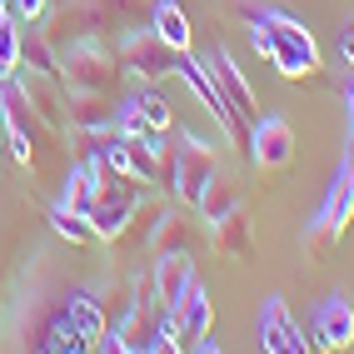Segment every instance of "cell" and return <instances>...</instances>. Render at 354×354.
<instances>
[{"mask_svg":"<svg viewBox=\"0 0 354 354\" xmlns=\"http://www.w3.org/2000/svg\"><path fill=\"white\" fill-rule=\"evenodd\" d=\"M215 180H220V155H215V145H205L200 135L180 130L175 160H170V195H175L185 209H195Z\"/></svg>","mask_w":354,"mask_h":354,"instance_id":"3957f363","label":"cell"},{"mask_svg":"<svg viewBox=\"0 0 354 354\" xmlns=\"http://www.w3.org/2000/svg\"><path fill=\"white\" fill-rule=\"evenodd\" d=\"M120 75H125L120 55H115L100 35H85V40H75L60 55V85L70 90V95H100V100H110L115 85H120Z\"/></svg>","mask_w":354,"mask_h":354,"instance_id":"6da1fadb","label":"cell"},{"mask_svg":"<svg viewBox=\"0 0 354 354\" xmlns=\"http://www.w3.org/2000/svg\"><path fill=\"white\" fill-rule=\"evenodd\" d=\"M259 344H265L270 354H310L315 349L310 339H304V329L290 319V310H285L279 295H270L265 304H259Z\"/></svg>","mask_w":354,"mask_h":354,"instance_id":"9c48e42d","label":"cell"},{"mask_svg":"<svg viewBox=\"0 0 354 354\" xmlns=\"http://www.w3.org/2000/svg\"><path fill=\"white\" fill-rule=\"evenodd\" d=\"M190 279H195L190 250H165V254H155V279H150V290H155V310H175Z\"/></svg>","mask_w":354,"mask_h":354,"instance_id":"7c38bea8","label":"cell"},{"mask_svg":"<svg viewBox=\"0 0 354 354\" xmlns=\"http://www.w3.org/2000/svg\"><path fill=\"white\" fill-rule=\"evenodd\" d=\"M50 230L60 234L65 245H95V225H90V215H80V209L70 205H50Z\"/></svg>","mask_w":354,"mask_h":354,"instance_id":"ffe728a7","label":"cell"},{"mask_svg":"<svg viewBox=\"0 0 354 354\" xmlns=\"http://www.w3.org/2000/svg\"><path fill=\"white\" fill-rule=\"evenodd\" d=\"M234 205H240V190H234L230 180H215V185L205 190V200H200L195 209H200V220H205V225H215L220 215H230Z\"/></svg>","mask_w":354,"mask_h":354,"instance_id":"cb8c5ba5","label":"cell"},{"mask_svg":"<svg viewBox=\"0 0 354 354\" xmlns=\"http://www.w3.org/2000/svg\"><path fill=\"white\" fill-rule=\"evenodd\" d=\"M259 20H265L270 35H274L270 65H274L285 80H315V75H319V45H315L310 26L295 20V15H285V10H259Z\"/></svg>","mask_w":354,"mask_h":354,"instance_id":"7a4b0ae2","label":"cell"},{"mask_svg":"<svg viewBox=\"0 0 354 354\" xmlns=\"http://www.w3.org/2000/svg\"><path fill=\"white\" fill-rule=\"evenodd\" d=\"M155 339V310L145 304V285H140V295L130 299V310L120 315V324H110V335H105V354H140V349H150Z\"/></svg>","mask_w":354,"mask_h":354,"instance_id":"ba28073f","label":"cell"},{"mask_svg":"<svg viewBox=\"0 0 354 354\" xmlns=\"http://www.w3.org/2000/svg\"><path fill=\"white\" fill-rule=\"evenodd\" d=\"M339 100H344V145L354 155V70L344 75V85H339Z\"/></svg>","mask_w":354,"mask_h":354,"instance_id":"f1b7e54d","label":"cell"},{"mask_svg":"<svg viewBox=\"0 0 354 354\" xmlns=\"http://www.w3.org/2000/svg\"><path fill=\"white\" fill-rule=\"evenodd\" d=\"M175 75H185V80H190V90H195V100L209 110V115H215V125H220V135L230 140V145H245V140H250V125L240 120V110H234L225 95H220V85L215 80H209L205 75V65L200 60H190V50H185L180 55V65H175Z\"/></svg>","mask_w":354,"mask_h":354,"instance_id":"52a82bcc","label":"cell"},{"mask_svg":"<svg viewBox=\"0 0 354 354\" xmlns=\"http://www.w3.org/2000/svg\"><path fill=\"white\" fill-rule=\"evenodd\" d=\"M175 315H180V324H185V339H205L209 329H215V304H209V295H205V285L200 279H190L185 285V295H180V304H175Z\"/></svg>","mask_w":354,"mask_h":354,"instance_id":"e0dca14e","label":"cell"},{"mask_svg":"<svg viewBox=\"0 0 354 354\" xmlns=\"http://www.w3.org/2000/svg\"><path fill=\"white\" fill-rule=\"evenodd\" d=\"M135 205H140V190H130V195H115V200H95V209H90L95 240H105V245H120V240H130Z\"/></svg>","mask_w":354,"mask_h":354,"instance_id":"9a60e30c","label":"cell"},{"mask_svg":"<svg viewBox=\"0 0 354 354\" xmlns=\"http://www.w3.org/2000/svg\"><path fill=\"white\" fill-rule=\"evenodd\" d=\"M0 130H6V115H0Z\"/></svg>","mask_w":354,"mask_h":354,"instance_id":"1f68e13d","label":"cell"},{"mask_svg":"<svg viewBox=\"0 0 354 354\" xmlns=\"http://www.w3.org/2000/svg\"><path fill=\"white\" fill-rule=\"evenodd\" d=\"M150 254H165V250H190V225H185L180 209H165L160 225L150 230V240H145Z\"/></svg>","mask_w":354,"mask_h":354,"instance_id":"44dd1931","label":"cell"},{"mask_svg":"<svg viewBox=\"0 0 354 354\" xmlns=\"http://www.w3.org/2000/svg\"><path fill=\"white\" fill-rule=\"evenodd\" d=\"M200 65H205V75L220 85V95H225L234 110H240V120L250 125L259 105H254V90H250V80H245V70L230 60V50H220V45H215V50H205V55H200Z\"/></svg>","mask_w":354,"mask_h":354,"instance_id":"30bf717a","label":"cell"},{"mask_svg":"<svg viewBox=\"0 0 354 354\" xmlns=\"http://www.w3.org/2000/svg\"><path fill=\"white\" fill-rule=\"evenodd\" d=\"M245 145H250V165H254L259 175H285L290 165H295V155H299V140H295V130H290L285 115L254 120Z\"/></svg>","mask_w":354,"mask_h":354,"instance_id":"5b68a950","label":"cell"},{"mask_svg":"<svg viewBox=\"0 0 354 354\" xmlns=\"http://www.w3.org/2000/svg\"><path fill=\"white\" fill-rule=\"evenodd\" d=\"M115 55H120V70L125 75H135L140 85H160L175 75V65L185 50H175V45H165L155 30H125L120 45H115Z\"/></svg>","mask_w":354,"mask_h":354,"instance_id":"277c9868","label":"cell"},{"mask_svg":"<svg viewBox=\"0 0 354 354\" xmlns=\"http://www.w3.org/2000/svg\"><path fill=\"white\" fill-rule=\"evenodd\" d=\"M299 250H304V259H315V265H319V259H329V254L339 250V234L329 230L324 215H315L310 225H304V234H299Z\"/></svg>","mask_w":354,"mask_h":354,"instance_id":"7402d4cb","label":"cell"},{"mask_svg":"<svg viewBox=\"0 0 354 354\" xmlns=\"http://www.w3.org/2000/svg\"><path fill=\"white\" fill-rule=\"evenodd\" d=\"M20 70H35V75L60 80V55L45 30H20Z\"/></svg>","mask_w":354,"mask_h":354,"instance_id":"d6986e66","label":"cell"},{"mask_svg":"<svg viewBox=\"0 0 354 354\" xmlns=\"http://www.w3.org/2000/svg\"><path fill=\"white\" fill-rule=\"evenodd\" d=\"M150 30H155L165 45H175V50H190V15L180 10V0H155Z\"/></svg>","mask_w":354,"mask_h":354,"instance_id":"ac0fdd59","label":"cell"},{"mask_svg":"<svg viewBox=\"0 0 354 354\" xmlns=\"http://www.w3.org/2000/svg\"><path fill=\"white\" fill-rule=\"evenodd\" d=\"M339 55H344V65L354 70V26H349V30L339 35Z\"/></svg>","mask_w":354,"mask_h":354,"instance_id":"f546056e","label":"cell"},{"mask_svg":"<svg viewBox=\"0 0 354 354\" xmlns=\"http://www.w3.org/2000/svg\"><path fill=\"white\" fill-rule=\"evenodd\" d=\"M319 215L329 220V230H335L339 240L349 234V225H354V155H344V160H339L335 185H329V200H324Z\"/></svg>","mask_w":354,"mask_h":354,"instance_id":"2e32d148","label":"cell"},{"mask_svg":"<svg viewBox=\"0 0 354 354\" xmlns=\"http://www.w3.org/2000/svg\"><path fill=\"white\" fill-rule=\"evenodd\" d=\"M20 30H26V26H20L15 15L0 20V80H10L20 70Z\"/></svg>","mask_w":354,"mask_h":354,"instance_id":"484cf974","label":"cell"},{"mask_svg":"<svg viewBox=\"0 0 354 354\" xmlns=\"http://www.w3.org/2000/svg\"><path fill=\"white\" fill-rule=\"evenodd\" d=\"M209 245H215V254L230 259V265L254 259V225H250V215H245V205H234L230 215H220L215 225H209Z\"/></svg>","mask_w":354,"mask_h":354,"instance_id":"8fae6325","label":"cell"},{"mask_svg":"<svg viewBox=\"0 0 354 354\" xmlns=\"http://www.w3.org/2000/svg\"><path fill=\"white\" fill-rule=\"evenodd\" d=\"M60 205L80 209V215H90L95 209V185H90V170L85 165H75V170L65 175V190H60Z\"/></svg>","mask_w":354,"mask_h":354,"instance_id":"603a6c76","label":"cell"},{"mask_svg":"<svg viewBox=\"0 0 354 354\" xmlns=\"http://www.w3.org/2000/svg\"><path fill=\"white\" fill-rule=\"evenodd\" d=\"M140 10H145V0H70L65 10H55V26L95 35V30H110V26H135Z\"/></svg>","mask_w":354,"mask_h":354,"instance_id":"8992f818","label":"cell"},{"mask_svg":"<svg viewBox=\"0 0 354 354\" xmlns=\"http://www.w3.org/2000/svg\"><path fill=\"white\" fill-rule=\"evenodd\" d=\"M135 105H140V115H145V125H150V130H170V125H175L170 100H165L155 85H140V90H135Z\"/></svg>","mask_w":354,"mask_h":354,"instance_id":"d4e9b609","label":"cell"},{"mask_svg":"<svg viewBox=\"0 0 354 354\" xmlns=\"http://www.w3.org/2000/svg\"><path fill=\"white\" fill-rule=\"evenodd\" d=\"M6 15H10V0H0V20H6Z\"/></svg>","mask_w":354,"mask_h":354,"instance_id":"4dcf8cb0","label":"cell"},{"mask_svg":"<svg viewBox=\"0 0 354 354\" xmlns=\"http://www.w3.org/2000/svg\"><path fill=\"white\" fill-rule=\"evenodd\" d=\"M315 349H354V304L344 295H329L319 304V315H315Z\"/></svg>","mask_w":354,"mask_h":354,"instance_id":"5bb4252c","label":"cell"},{"mask_svg":"<svg viewBox=\"0 0 354 354\" xmlns=\"http://www.w3.org/2000/svg\"><path fill=\"white\" fill-rule=\"evenodd\" d=\"M115 130H120V135H145V130H150L145 115H140V105H135V95H130L120 110H115Z\"/></svg>","mask_w":354,"mask_h":354,"instance_id":"4316f807","label":"cell"},{"mask_svg":"<svg viewBox=\"0 0 354 354\" xmlns=\"http://www.w3.org/2000/svg\"><path fill=\"white\" fill-rule=\"evenodd\" d=\"M45 10H50V0H10V15L20 20V26H40Z\"/></svg>","mask_w":354,"mask_h":354,"instance_id":"83f0119b","label":"cell"},{"mask_svg":"<svg viewBox=\"0 0 354 354\" xmlns=\"http://www.w3.org/2000/svg\"><path fill=\"white\" fill-rule=\"evenodd\" d=\"M65 315H70V324L85 335L90 349L105 344V335H110V304H105V295H95V290H70Z\"/></svg>","mask_w":354,"mask_h":354,"instance_id":"4fadbf2b","label":"cell"}]
</instances>
